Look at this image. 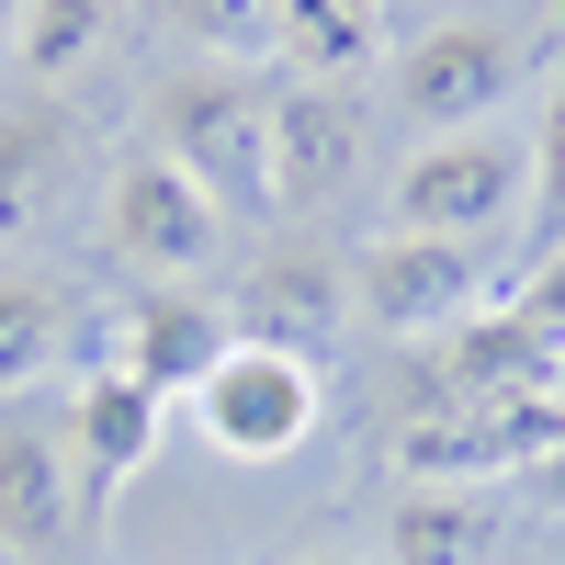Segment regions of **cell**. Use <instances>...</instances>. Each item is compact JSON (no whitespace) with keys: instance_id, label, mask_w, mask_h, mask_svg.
<instances>
[{"instance_id":"cell-8","label":"cell","mask_w":565,"mask_h":565,"mask_svg":"<svg viewBox=\"0 0 565 565\" xmlns=\"http://www.w3.org/2000/svg\"><path fill=\"white\" fill-rule=\"evenodd\" d=\"M226 340H238V317H226L215 295H148L125 317V373L148 396H193L204 373L226 362Z\"/></svg>"},{"instance_id":"cell-22","label":"cell","mask_w":565,"mask_h":565,"mask_svg":"<svg viewBox=\"0 0 565 565\" xmlns=\"http://www.w3.org/2000/svg\"><path fill=\"white\" fill-rule=\"evenodd\" d=\"M543 12H554V34H565V0H543Z\"/></svg>"},{"instance_id":"cell-18","label":"cell","mask_w":565,"mask_h":565,"mask_svg":"<svg viewBox=\"0 0 565 565\" xmlns=\"http://www.w3.org/2000/svg\"><path fill=\"white\" fill-rule=\"evenodd\" d=\"M532 215L554 226V249H565V68L543 79V114H532Z\"/></svg>"},{"instance_id":"cell-15","label":"cell","mask_w":565,"mask_h":565,"mask_svg":"<svg viewBox=\"0 0 565 565\" xmlns=\"http://www.w3.org/2000/svg\"><path fill=\"white\" fill-rule=\"evenodd\" d=\"M68 351V295L45 271H0V396H23Z\"/></svg>"},{"instance_id":"cell-5","label":"cell","mask_w":565,"mask_h":565,"mask_svg":"<svg viewBox=\"0 0 565 565\" xmlns=\"http://www.w3.org/2000/svg\"><path fill=\"white\" fill-rule=\"evenodd\" d=\"M487 306H509L498 295V271H487V249L476 238H373V260H362V317L385 328V340H452L463 317H487Z\"/></svg>"},{"instance_id":"cell-14","label":"cell","mask_w":565,"mask_h":565,"mask_svg":"<svg viewBox=\"0 0 565 565\" xmlns=\"http://www.w3.org/2000/svg\"><path fill=\"white\" fill-rule=\"evenodd\" d=\"M103 34H114V0H23V23H12V68L34 90H68L90 57H103Z\"/></svg>"},{"instance_id":"cell-23","label":"cell","mask_w":565,"mask_h":565,"mask_svg":"<svg viewBox=\"0 0 565 565\" xmlns=\"http://www.w3.org/2000/svg\"><path fill=\"white\" fill-rule=\"evenodd\" d=\"M554 396H565V362H554Z\"/></svg>"},{"instance_id":"cell-17","label":"cell","mask_w":565,"mask_h":565,"mask_svg":"<svg viewBox=\"0 0 565 565\" xmlns=\"http://www.w3.org/2000/svg\"><path fill=\"white\" fill-rule=\"evenodd\" d=\"M159 12L204 45L215 68H249V57H282V34H271V0H159Z\"/></svg>"},{"instance_id":"cell-6","label":"cell","mask_w":565,"mask_h":565,"mask_svg":"<svg viewBox=\"0 0 565 565\" xmlns=\"http://www.w3.org/2000/svg\"><path fill=\"white\" fill-rule=\"evenodd\" d=\"M103 238H114L125 271H148V282H193V271L226 249V215H215L193 181L148 148V159L114 170V193H103Z\"/></svg>"},{"instance_id":"cell-3","label":"cell","mask_w":565,"mask_h":565,"mask_svg":"<svg viewBox=\"0 0 565 565\" xmlns=\"http://www.w3.org/2000/svg\"><path fill=\"white\" fill-rule=\"evenodd\" d=\"M521 79H532V34L463 12V23H430L396 57V114L430 125V136H463V125H498Z\"/></svg>"},{"instance_id":"cell-11","label":"cell","mask_w":565,"mask_h":565,"mask_svg":"<svg viewBox=\"0 0 565 565\" xmlns=\"http://www.w3.org/2000/svg\"><path fill=\"white\" fill-rule=\"evenodd\" d=\"M68 452H79V487H90V498H114L136 463L159 452V396L136 385L125 362H114V373H90V385L68 396Z\"/></svg>"},{"instance_id":"cell-20","label":"cell","mask_w":565,"mask_h":565,"mask_svg":"<svg viewBox=\"0 0 565 565\" xmlns=\"http://www.w3.org/2000/svg\"><path fill=\"white\" fill-rule=\"evenodd\" d=\"M12 23H23V0H0V45H12Z\"/></svg>"},{"instance_id":"cell-2","label":"cell","mask_w":565,"mask_h":565,"mask_svg":"<svg viewBox=\"0 0 565 565\" xmlns=\"http://www.w3.org/2000/svg\"><path fill=\"white\" fill-rule=\"evenodd\" d=\"M532 204V136L509 125H463V136H418L396 170V226L407 238H487Z\"/></svg>"},{"instance_id":"cell-13","label":"cell","mask_w":565,"mask_h":565,"mask_svg":"<svg viewBox=\"0 0 565 565\" xmlns=\"http://www.w3.org/2000/svg\"><path fill=\"white\" fill-rule=\"evenodd\" d=\"M385 554L396 565H498V509L476 487H418V498H396Z\"/></svg>"},{"instance_id":"cell-1","label":"cell","mask_w":565,"mask_h":565,"mask_svg":"<svg viewBox=\"0 0 565 565\" xmlns=\"http://www.w3.org/2000/svg\"><path fill=\"white\" fill-rule=\"evenodd\" d=\"M159 159L215 215H271V103L238 68H181L159 90Z\"/></svg>"},{"instance_id":"cell-4","label":"cell","mask_w":565,"mask_h":565,"mask_svg":"<svg viewBox=\"0 0 565 565\" xmlns=\"http://www.w3.org/2000/svg\"><path fill=\"white\" fill-rule=\"evenodd\" d=\"M317 407H328L317 362L282 351V340H226V362L193 385V418H204V441L226 463H282V452L317 430Z\"/></svg>"},{"instance_id":"cell-9","label":"cell","mask_w":565,"mask_h":565,"mask_svg":"<svg viewBox=\"0 0 565 565\" xmlns=\"http://www.w3.org/2000/svg\"><path fill=\"white\" fill-rule=\"evenodd\" d=\"M340 317H351V295H340V271H328L317 249H282V260H260L249 282H238V340H282V351H328L340 340Z\"/></svg>"},{"instance_id":"cell-7","label":"cell","mask_w":565,"mask_h":565,"mask_svg":"<svg viewBox=\"0 0 565 565\" xmlns=\"http://www.w3.org/2000/svg\"><path fill=\"white\" fill-rule=\"evenodd\" d=\"M79 452L68 430H45V418H12L0 430V543L12 554H45V543H68L79 532Z\"/></svg>"},{"instance_id":"cell-21","label":"cell","mask_w":565,"mask_h":565,"mask_svg":"<svg viewBox=\"0 0 565 565\" xmlns=\"http://www.w3.org/2000/svg\"><path fill=\"white\" fill-rule=\"evenodd\" d=\"M282 565H351V554H282Z\"/></svg>"},{"instance_id":"cell-16","label":"cell","mask_w":565,"mask_h":565,"mask_svg":"<svg viewBox=\"0 0 565 565\" xmlns=\"http://www.w3.org/2000/svg\"><path fill=\"white\" fill-rule=\"evenodd\" d=\"M57 159H68V125L57 114H0V238L12 226H34V204L57 193Z\"/></svg>"},{"instance_id":"cell-10","label":"cell","mask_w":565,"mask_h":565,"mask_svg":"<svg viewBox=\"0 0 565 565\" xmlns=\"http://www.w3.org/2000/svg\"><path fill=\"white\" fill-rule=\"evenodd\" d=\"M362 159V125L340 90H282L271 103V204H328Z\"/></svg>"},{"instance_id":"cell-19","label":"cell","mask_w":565,"mask_h":565,"mask_svg":"<svg viewBox=\"0 0 565 565\" xmlns=\"http://www.w3.org/2000/svg\"><path fill=\"white\" fill-rule=\"evenodd\" d=\"M509 306H521V317H532V328H543V340H554V351H565V249H554V260H543V271H532V295H509Z\"/></svg>"},{"instance_id":"cell-12","label":"cell","mask_w":565,"mask_h":565,"mask_svg":"<svg viewBox=\"0 0 565 565\" xmlns=\"http://www.w3.org/2000/svg\"><path fill=\"white\" fill-rule=\"evenodd\" d=\"M271 34H282V68L340 90L385 57V0H271Z\"/></svg>"}]
</instances>
